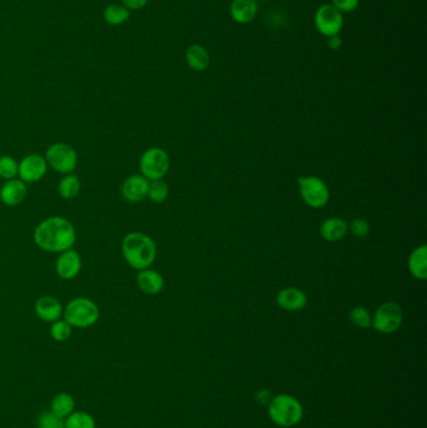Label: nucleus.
Instances as JSON below:
<instances>
[{"instance_id": "19", "label": "nucleus", "mask_w": 427, "mask_h": 428, "mask_svg": "<svg viewBox=\"0 0 427 428\" xmlns=\"http://www.w3.org/2000/svg\"><path fill=\"white\" fill-rule=\"evenodd\" d=\"M347 223L341 218L332 217L326 219L321 224V235L322 238L328 242H337L342 239L347 233Z\"/></svg>"}, {"instance_id": "31", "label": "nucleus", "mask_w": 427, "mask_h": 428, "mask_svg": "<svg viewBox=\"0 0 427 428\" xmlns=\"http://www.w3.org/2000/svg\"><path fill=\"white\" fill-rule=\"evenodd\" d=\"M331 4L343 14L355 12L360 4V0H331Z\"/></svg>"}, {"instance_id": "28", "label": "nucleus", "mask_w": 427, "mask_h": 428, "mask_svg": "<svg viewBox=\"0 0 427 428\" xmlns=\"http://www.w3.org/2000/svg\"><path fill=\"white\" fill-rule=\"evenodd\" d=\"M72 328L66 320H55L50 327V336L57 342H64L72 336Z\"/></svg>"}, {"instance_id": "30", "label": "nucleus", "mask_w": 427, "mask_h": 428, "mask_svg": "<svg viewBox=\"0 0 427 428\" xmlns=\"http://www.w3.org/2000/svg\"><path fill=\"white\" fill-rule=\"evenodd\" d=\"M349 230L356 238H365L370 233V224L365 219L357 218L349 223Z\"/></svg>"}, {"instance_id": "15", "label": "nucleus", "mask_w": 427, "mask_h": 428, "mask_svg": "<svg viewBox=\"0 0 427 428\" xmlns=\"http://www.w3.org/2000/svg\"><path fill=\"white\" fill-rule=\"evenodd\" d=\"M34 311L39 320L53 323L55 320H61L64 309L55 297L44 296L36 302Z\"/></svg>"}, {"instance_id": "18", "label": "nucleus", "mask_w": 427, "mask_h": 428, "mask_svg": "<svg viewBox=\"0 0 427 428\" xmlns=\"http://www.w3.org/2000/svg\"><path fill=\"white\" fill-rule=\"evenodd\" d=\"M187 66L194 72H203L211 63L210 53L201 44H192L186 52Z\"/></svg>"}, {"instance_id": "8", "label": "nucleus", "mask_w": 427, "mask_h": 428, "mask_svg": "<svg viewBox=\"0 0 427 428\" xmlns=\"http://www.w3.org/2000/svg\"><path fill=\"white\" fill-rule=\"evenodd\" d=\"M313 22H314L316 31L326 38L338 36L342 31L343 24H345L342 13L337 10L332 4H324L319 6L314 13Z\"/></svg>"}, {"instance_id": "6", "label": "nucleus", "mask_w": 427, "mask_h": 428, "mask_svg": "<svg viewBox=\"0 0 427 428\" xmlns=\"http://www.w3.org/2000/svg\"><path fill=\"white\" fill-rule=\"evenodd\" d=\"M44 158L48 167L55 169V172L61 175H71L78 164L77 152L66 143H55L50 145Z\"/></svg>"}, {"instance_id": "23", "label": "nucleus", "mask_w": 427, "mask_h": 428, "mask_svg": "<svg viewBox=\"0 0 427 428\" xmlns=\"http://www.w3.org/2000/svg\"><path fill=\"white\" fill-rule=\"evenodd\" d=\"M74 410V398L69 393H59L52 401V412L61 418L68 417Z\"/></svg>"}, {"instance_id": "13", "label": "nucleus", "mask_w": 427, "mask_h": 428, "mask_svg": "<svg viewBox=\"0 0 427 428\" xmlns=\"http://www.w3.org/2000/svg\"><path fill=\"white\" fill-rule=\"evenodd\" d=\"M27 194L28 187L24 182L14 178L3 184L0 189V200L8 207H17L24 200Z\"/></svg>"}, {"instance_id": "21", "label": "nucleus", "mask_w": 427, "mask_h": 428, "mask_svg": "<svg viewBox=\"0 0 427 428\" xmlns=\"http://www.w3.org/2000/svg\"><path fill=\"white\" fill-rule=\"evenodd\" d=\"M80 188H82V184H80L78 175L71 173L61 178L59 186H58V193L63 199H74L78 197Z\"/></svg>"}, {"instance_id": "32", "label": "nucleus", "mask_w": 427, "mask_h": 428, "mask_svg": "<svg viewBox=\"0 0 427 428\" xmlns=\"http://www.w3.org/2000/svg\"><path fill=\"white\" fill-rule=\"evenodd\" d=\"M122 1H123V6L128 8L129 10H137L147 6L150 0H122Z\"/></svg>"}, {"instance_id": "7", "label": "nucleus", "mask_w": 427, "mask_h": 428, "mask_svg": "<svg viewBox=\"0 0 427 428\" xmlns=\"http://www.w3.org/2000/svg\"><path fill=\"white\" fill-rule=\"evenodd\" d=\"M297 184L305 203L311 208H324L330 200V191L325 182L313 175L298 177Z\"/></svg>"}, {"instance_id": "22", "label": "nucleus", "mask_w": 427, "mask_h": 428, "mask_svg": "<svg viewBox=\"0 0 427 428\" xmlns=\"http://www.w3.org/2000/svg\"><path fill=\"white\" fill-rule=\"evenodd\" d=\"M131 17V10L121 4H110L103 12V18L110 25H121Z\"/></svg>"}, {"instance_id": "5", "label": "nucleus", "mask_w": 427, "mask_h": 428, "mask_svg": "<svg viewBox=\"0 0 427 428\" xmlns=\"http://www.w3.org/2000/svg\"><path fill=\"white\" fill-rule=\"evenodd\" d=\"M270 416L273 422L280 426H294L301 420V404L291 396L281 394L272 399L270 404Z\"/></svg>"}, {"instance_id": "24", "label": "nucleus", "mask_w": 427, "mask_h": 428, "mask_svg": "<svg viewBox=\"0 0 427 428\" xmlns=\"http://www.w3.org/2000/svg\"><path fill=\"white\" fill-rule=\"evenodd\" d=\"M64 425L66 428H96L94 418L87 412H72Z\"/></svg>"}, {"instance_id": "12", "label": "nucleus", "mask_w": 427, "mask_h": 428, "mask_svg": "<svg viewBox=\"0 0 427 428\" xmlns=\"http://www.w3.org/2000/svg\"><path fill=\"white\" fill-rule=\"evenodd\" d=\"M150 181L142 175L128 177L122 184L121 192L123 198L129 203H138L148 195Z\"/></svg>"}, {"instance_id": "29", "label": "nucleus", "mask_w": 427, "mask_h": 428, "mask_svg": "<svg viewBox=\"0 0 427 428\" xmlns=\"http://www.w3.org/2000/svg\"><path fill=\"white\" fill-rule=\"evenodd\" d=\"M38 428H66L64 421L61 417L55 415L52 411L44 412L38 420Z\"/></svg>"}, {"instance_id": "25", "label": "nucleus", "mask_w": 427, "mask_h": 428, "mask_svg": "<svg viewBox=\"0 0 427 428\" xmlns=\"http://www.w3.org/2000/svg\"><path fill=\"white\" fill-rule=\"evenodd\" d=\"M168 186L163 179L150 182V188H148V195L147 197L151 199L153 203L161 205L166 199L168 198Z\"/></svg>"}, {"instance_id": "27", "label": "nucleus", "mask_w": 427, "mask_h": 428, "mask_svg": "<svg viewBox=\"0 0 427 428\" xmlns=\"http://www.w3.org/2000/svg\"><path fill=\"white\" fill-rule=\"evenodd\" d=\"M349 320L359 328H368L372 326V317L366 308L362 306L352 308L349 312Z\"/></svg>"}, {"instance_id": "20", "label": "nucleus", "mask_w": 427, "mask_h": 428, "mask_svg": "<svg viewBox=\"0 0 427 428\" xmlns=\"http://www.w3.org/2000/svg\"><path fill=\"white\" fill-rule=\"evenodd\" d=\"M409 270L414 277L425 281L427 278V248L426 246L416 248L410 254Z\"/></svg>"}, {"instance_id": "1", "label": "nucleus", "mask_w": 427, "mask_h": 428, "mask_svg": "<svg viewBox=\"0 0 427 428\" xmlns=\"http://www.w3.org/2000/svg\"><path fill=\"white\" fill-rule=\"evenodd\" d=\"M36 246L50 253H61L71 249L77 241V233L72 222L66 218L55 216L44 219L36 226L33 235Z\"/></svg>"}, {"instance_id": "11", "label": "nucleus", "mask_w": 427, "mask_h": 428, "mask_svg": "<svg viewBox=\"0 0 427 428\" xmlns=\"http://www.w3.org/2000/svg\"><path fill=\"white\" fill-rule=\"evenodd\" d=\"M82 270V258L80 254L73 248L66 249L59 253V257L55 262V272L61 279H73L77 277Z\"/></svg>"}, {"instance_id": "14", "label": "nucleus", "mask_w": 427, "mask_h": 428, "mask_svg": "<svg viewBox=\"0 0 427 428\" xmlns=\"http://www.w3.org/2000/svg\"><path fill=\"white\" fill-rule=\"evenodd\" d=\"M277 304L284 311H289V312L301 311L306 307V293L303 290L295 288V287L283 288L277 295Z\"/></svg>"}, {"instance_id": "16", "label": "nucleus", "mask_w": 427, "mask_h": 428, "mask_svg": "<svg viewBox=\"0 0 427 428\" xmlns=\"http://www.w3.org/2000/svg\"><path fill=\"white\" fill-rule=\"evenodd\" d=\"M229 13L237 24H248L259 13L257 0H233Z\"/></svg>"}, {"instance_id": "4", "label": "nucleus", "mask_w": 427, "mask_h": 428, "mask_svg": "<svg viewBox=\"0 0 427 428\" xmlns=\"http://www.w3.org/2000/svg\"><path fill=\"white\" fill-rule=\"evenodd\" d=\"M169 167L171 161L167 152L158 147L147 149L139 161L140 173L150 182L163 179V177L168 173Z\"/></svg>"}, {"instance_id": "3", "label": "nucleus", "mask_w": 427, "mask_h": 428, "mask_svg": "<svg viewBox=\"0 0 427 428\" xmlns=\"http://www.w3.org/2000/svg\"><path fill=\"white\" fill-rule=\"evenodd\" d=\"M63 316L71 326L88 328L94 326L99 320V308L89 298L78 297L66 304Z\"/></svg>"}, {"instance_id": "33", "label": "nucleus", "mask_w": 427, "mask_h": 428, "mask_svg": "<svg viewBox=\"0 0 427 428\" xmlns=\"http://www.w3.org/2000/svg\"><path fill=\"white\" fill-rule=\"evenodd\" d=\"M327 47L331 50H338L342 47V38L338 36H328L327 38Z\"/></svg>"}, {"instance_id": "17", "label": "nucleus", "mask_w": 427, "mask_h": 428, "mask_svg": "<svg viewBox=\"0 0 427 428\" xmlns=\"http://www.w3.org/2000/svg\"><path fill=\"white\" fill-rule=\"evenodd\" d=\"M137 284H138L139 290L145 295L156 296L162 292L163 287H164V279L159 272L151 270V268H145L138 272Z\"/></svg>"}, {"instance_id": "26", "label": "nucleus", "mask_w": 427, "mask_h": 428, "mask_svg": "<svg viewBox=\"0 0 427 428\" xmlns=\"http://www.w3.org/2000/svg\"><path fill=\"white\" fill-rule=\"evenodd\" d=\"M19 163L10 157V156H3L0 157V178L10 181L18 177Z\"/></svg>"}, {"instance_id": "10", "label": "nucleus", "mask_w": 427, "mask_h": 428, "mask_svg": "<svg viewBox=\"0 0 427 428\" xmlns=\"http://www.w3.org/2000/svg\"><path fill=\"white\" fill-rule=\"evenodd\" d=\"M48 170L45 158L41 154H29L19 162L18 177L25 184H33L41 181Z\"/></svg>"}, {"instance_id": "2", "label": "nucleus", "mask_w": 427, "mask_h": 428, "mask_svg": "<svg viewBox=\"0 0 427 428\" xmlns=\"http://www.w3.org/2000/svg\"><path fill=\"white\" fill-rule=\"evenodd\" d=\"M122 253L128 265L142 271L150 268L156 260V243L142 232H131L122 241Z\"/></svg>"}, {"instance_id": "9", "label": "nucleus", "mask_w": 427, "mask_h": 428, "mask_svg": "<svg viewBox=\"0 0 427 428\" xmlns=\"http://www.w3.org/2000/svg\"><path fill=\"white\" fill-rule=\"evenodd\" d=\"M403 322V309L396 302H385L376 309L372 326L381 333H392L398 330Z\"/></svg>"}]
</instances>
